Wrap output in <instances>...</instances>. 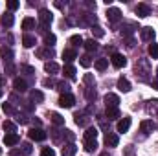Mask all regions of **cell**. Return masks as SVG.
Wrapping results in <instances>:
<instances>
[{"instance_id": "obj_1", "label": "cell", "mask_w": 158, "mask_h": 156, "mask_svg": "<svg viewBox=\"0 0 158 156\" xmlns=\"http://www.w3.org/2000/svg\"><path fill=\"white\" fill-rule=\"evenodd\" d=\"M52 20H53L52 13H50L48 9H40V11H39V22H40V28H48V26L52 24Z\"/></svg>"}, {"instance_id": "obj_2", "label": "cell", "mask_w": 158, "mask_h": 156, "mask_svg": "<svg viewBox=\"0 0 158 156\" xmlns=\"http://www.w3.org/2000/svg\"><path fill=\"white\" fill-rule=\"evenodd\" d=\"M74 103H76V99H74L72 94H63L59 97V107H63V109H72Z\"/></svg>"}, {"instance_id": "obj_3", "label": "cell", "mask_w": 158, "mask_h": 156, "mask_svg": "<svg viewBox=\"0 0 158 156\" xmlns=\"http://www.w3.org/2000/svg\"><path fill=\"white\" fill-rule=\"evenodd\" d=\"M110 63L114 64V68H123V66L127 64V59H125L121 53L114 51V53H112V57H110Z\"/></svg>"}, {"instance_id": "obj_4", "label": "cell", "mask_w": 158, "mask_h": 156, "mask_svg": "<svg viewBox=\"0 0 158 156\" xmlns=\"http://www.w3.org/2000/svg\"><path fill=\"white\" fill-rule=\"evenodd\" d=\"M19 142H20V138H19L17 132H9V134L4 136V143H6V147H15Z\"/></svg>"}, {"instance_id": "obj_5", "label": "cell", "mask_w": 158, "mask_h": 156, "mask_svg": "<svg viewBox=\"0 0 158 156\" xmlns=\"http://www.w3.org/2000/svg\"><path fill=\"white\" fill-rule=\"evenodd\" d=\"M105 105H107V109H118L119 97L116 94H107L105 96Z\"/></svg>"}, {"instance_id": "obj_6", "label": "cell", "mask_w": 158, "mask_h": 156, "mask_svg": "<svg viewBox=\"0 0 158 156\" xmlns=\"http://www.w3.org/2000/svg\"><path fill=\"white\" fill-rule=\"evenodd\" d=\"M140 37H142V40H145V42H151V40L155 39V30L149 28V26H145V28L140 30Z\"/></svg>"}, {"instance_id": "obj_7", "label": "cell", "mask_w": 158, "mask_h": 156, "mask_svg": "<svg viewBox=\"0 0 158 156\" xmlns=\"http://www.w3.org/2000/svg\"><path fill=\"white\" fill-rule=\"evenodd\" d=\"M107 18H109V22H119L121 20V11H119L118 7L107 9Z\"/></svg>"}, {"instance_id": "obj_8", "label": "cell", "mask_w": 158, "mask_h": 156, "mask_svg": "<svg viewBox=\"0 0 158 156\" xmlns=\"http://www.w3.org/2000/svg\"><path fill=\"white\" fill-rule=\"evenodd\" d=\"M155 129H156V123H155V121H151V119H143V121L140 123V130H142V132H145V134L153 132Z\"/></svg>"}, {"instance_id": "obj_9", "label": "cell", "mask_w": 158, "mask_h": 156, "mask_svg": "<svg viewBox=\"0 0 158 156\" xmlns=\"http://www.w3.org/2000/svg\"><path fill=\"white\" fill-rule=\"evenodd\" d=\"M30 138L33 142H42V140H46V132L42 129H31L30 130Z\"/></svg>"}, {"instance_id": "obj_10", "label": "cell", "mask_w": 158, "mask_h": 156, "mask_svg": "<svg viewBox=\"0 0 158 156\" xmlns=\"http://www.w3.org/2000/svg\"><path fill=\"white\" fill-rule=\"evenodd\" d=\"M118 143H119L118 134L107 132V136H105V145H107V147H118Z\"/></svg>"}, {"instance_id": "obj_11", "label": "cell", "mask_w": 158, "mask_h": 156, "mask_svg": "<svg viewBox=\"0 0 158 156\" xmlns=\"http://www.w3.org/2000/svg\"><path fill=\"white\" fill-rule=\"evenodd\" d=\"M136 15L138 17H147V15H151V7L147 4H138L136 6Z\"/></svg>"}, {"instance_id": "obj_12", "label": "cell", "mask_w": 158, "mask_h": 156, "mask_svg": "<svg viewBox=\"0 0 158 156\" xmlns=\"http://www.w3.org/2000/svg\"><path fill=\"white\" fill-rule=\"evenodd\" d=\"M13 88H15L17 92H26V90H28V83H26L24 79H15V81H13Z\"/></svg>"}, {"instance_id": "obj_13", "label": "cell", "mask_w": 158, "mask_h": 156, "mask_svg": "<svg viewBox=\"0 0 158 156\" xmlns=\"http://www.w3.org/2000/svg\"><path fill=\"white\" fill-rule=\"evenodd\" d=\"M131 129V117H123L118 121V132H127Z\"/></svg>"}, {"instance_id": "obj_14", "label": "cell", "mask_w": 158, "mask_h": 156, "mask_svg": "<svg viewBox=\"0 0 158 156\" xmlns=\"http://www.w3.org/2000/svg\"><path fill=\"white\" fill-rule=\"evenodd\" d=\"M0 55H2V59H4V63H6V64H11L13 51H11L9 48H2V50H0Z\"/></svg>"}, {"instance_id": "obj_15", "label": "cell", "mask_w": 158, "mask_h": 156, "mask_svg": "<svg viewBox=\"0 0 158 156\" xmlns=\"http://www.w3.org/2000/svg\"><path fill=\"white\" fill-rule=\"evenodd\" d=\"M44 70H46L50 76H53V74H57V72H59V64H57V63H53V61H48V63L44 64Z\"/></svg>"}, {"instance_id": "obj_16", "label": "cell", "mask_w": 158, "mask_h": 156, "mask_svg": "<svg viewBox=\"0 0 158 156\" xmlns=\"http://www.w3.org/2000/svg\"><path fill=\"white\" fill-rule=\"evenodd\" d=\"M0 22H2V26L11 28V26H13V22H15V18H13V15H11V13H6V15H2Z\"/></svg>"}, {"instance_id": "obj_17", "label": "cell", "mask_w": 158, "mask_h": 156, "mask_svg": "<svg viewBox=\"0 0 158 156\" xmlns=\"http://www.w3.org/2000/svg\"><path fill=\"white\" fill-rule=\"evenodd\" d=\"M63 59H64L66 63H72L74 59H77L76 50H72V48H70V50H64V51H63Z\"/></svg>"}, {"instance_id": "obj_18", "label": "cell", "mask_w": 158, "mask_h": 156, "mask_svg": "<svg viewBox=\"0 0 158 156\" xmlns=\"http://www.w3.org/2000/svg\"><path fill=\"white\" fill-rule=\"evenodd\" d=\"M30 99L35 101V103H42V101H44V94H42L40 90H31V92H30Z\"/></svg>"}, {"instance_id": "obj_19", "label": "cell", "mask_w": 158, "mask_h": 156, "mask_svg": "<svg viewBox=\"0 0 158 156\" xmlns=\"http://www.w3.org/2000/svg\"><path fill=\"white\" fill-rule=\"evenodd\" d=\"M118 88H119V92H131V83L125 77H119L118 79Z\"/></svg>"}, {"instance_id": "obj_20", "label": "cell", "mask_w": 158, "mask_h": 156, "mask_svg": "<svg viewBox=\"0 0 158 156\" xmlns=\"http://www.w3.org/2000/svg\"><path fill=\"white\" fill-rule=\"evenodd\" d=\"M37 57H40V59H52V57H53V50H52V48L39 50V51H37Z\"/></svg>"}, {"instance_id": "obj_21", "label": "cell", "mask_w": 158, "mask_h": 156, "mask_svg": "<svg viewBox=\"0 0 158 156\" xmlns=\"http://www.w3.org/2000/svg\"><path fill=\"white\" fill-rule=\"evenodd\" d=\"M76 151H77V147H76L74 143H68V145L63 147V156H74Z\"/></svg>"}, {"instance_id": "obj_22", "label": "cell", "mask_w": 158, "mask_h": 156, "mask_svg": "<svg viewBox=\"0 0 158 156\" xmlns=\"http://www.w3.org/2000/svg\"><path fill=\"white\" fill-rule=\"evenodd\" d=\"M22 46L24 48H33L35 46V37L33 35H24L22 37Z\"/></svg>"}, {"instance_id": "obj_23", "label": "cell", "mask_w": 158, "mask_h": 156, "mask_svg": "<svg viewBox=\"0 0 158 156\" xmlns=\"http://www.w3.org/2000/svg\"><path fill=\"white\" fill-rule=\"evenodd\" d=\"M83 46L86 48V51H88V53H92V51H96V50H98V42H96L94 39L85 40V42H83Z\"/></svg>"}, {"instance_id": "obj_24", "label": "cell", "mask_w": 158, "mask_h": 156, "mask_svg": "<svg viewBox=\"0 0 158 156\" xmlns=\"http://www.w3.org/2000/svg\"><path fill=\"white\" fill-rule=\"evenodd\" d=\"M33 28H35V18L26 17V18L22 20V30H33Z\"/></svg>"}, {"instance_id": "obj_25", "label": "cell", "mask_w": 158, "mask_h": 156, "mask_svg": "<svg viewBox=\"0 0 158 156\" xmlns=\"http://www.w3.org/2000/svg\"><path fill=\"white\" fill-rule=\"evenodd\" d=\"M96 138H98V129H96V127L86 129V132H85V140H96Z\"/></svg>"}, {"instance_id": "obj_26", "label": "cell", "mask_w": 158, "mask_h": 156, "mask_svg": "<svg viewBox=\"0 0 158 156\" xmlns=\"http://www.w3.org/2000/svg\"><path fill=\"white\" fill-rule=\"evenodd\" d=\"M85 149H86L88 153H94V151L98 149V142H96V140H85Z\"/></svg>"}, {"instance_id": "obj_27", "label": "cell", "mask_w": 158, "mask_h": 156, "mask_svg": "<svg viewBox=\"0 0 158 156\" xmlns=\"http://www.w3.org/2000/svg\"><path fill=\"white\" fill-rule=\"evenodd\" d=\"M105 117H107V119H118L119 117V109H107Z\"/></svg>"}, {"instance_id": "obj_28", "label": "cell", "mask_w": 158, "mask_h": 156, "mask_svg": "<svg viewBox=\"0 0 158 156\" xmlns=\"http://www.w3.org/2000/svg\"><path fill=\"white\" fill-rule=\"evenodd\" d=\"M107 66H109V59H98L96 61V70L103 72V70H107Z\"/></svg>"}, {"instance_id": "obj_29", "label": "cell", "mask_w": 158, "mask_h": 156, "mask_svg": "<svg viewBox=\"0 0 158 156\" xmlns=\"http://www.w3.org/2000/svg\"><path fill=\"white\" fill-rule=\"evenodd\" d=\"M2 127H4V130H7V134H9V132H15V130H17V125H15L13 121H9V119H6V121L2 123Z\"/></svg>"}, {"instance_id": "obj_30", "label": "cell", "mask_w": 158, "mask_h": 156, "mask_svg": "<svg viewBox=\"0 0 158 156\" xmlns=\"http://www.w3.org/2000/svg\"><path fill=\"white\" fill-rule=\"evenodd\" d=\"M52 121H53V125H57V127L64 125V117L61 116V114H57V112H53V114H52Z\"/></svg>"}, {"instance_id": "obj_31", "label": "cell", "mask_w": 158, "mask_h": 156, "mask_svg": "<svg viewBox=\"0 0 158 156\" xmlns=\"http://www.w3.org/2000/svg\"><path fill=\"white\" fill-rule=\"evenodd\" d=\"M64 76L70 77V79H74L76 77V68H74L72 64H66V66H64Z\"/></svg>"}, {"instance_id": "obj_32", "label": "cell", "mask_w": 158, "mask_h": 156, "mask_svg": "<svg viewBox=\"0 0 158 156\" xmlns=\"http://www.w3.org/2000/svg\"><path fill=\"white\" fill-rule=\"evenodd\" d=\"M44 44H46L48 48L53 46V44H55V35H53V33H46V35H44Z\"/></svg>"}, {"instance_id": "obj_33", "label": "cell", "mask_w": 158, "mask_h": 156, "mask_svg": "<svg viewBox=\"0 0 158 156\" xmlns=\"http://www.w3.org/2000/svg\"><path fill=\"white\" fill-rule=\"evenodd\" d=\"M147 112L149 114H156L158 112V101L155 99V101H149V105H147Z\"/></svg>"}, {"instance_id": "obj_34", "label": "cell", "mask_w": 158, "mask_h": 156, "mask_svg": "<svg viewBox=\"0 0 158 156\" xmlns=\"http://www.w3.org/2000/svg\"><path fill=\"white\" fill-rule=\"evenodd\" d=\"M74 117H76V123H77V125H81V127L88 123V117L85 116V114H79V112H77V114H76Z\"/></svg>"}, {"instance_id": "obj_35", "label": "cell", "mask_w": 158, "mask_h": 156, "mask_svg": "<svg viewBox=\"0 0 158 156\" xmlns=\"http://www.w3.org/2000/svg\"><path fill=\"white\" fill-rule=\"evenodd\" d=\"M79 59H81L79 63H81V66H83V68H88V66L92 64V61H90V55H83V57H79Z\"/></svg>"}, {"instance_id": "obj_36", "label": "cell", "mask_w": 158, "mask_h": 156, "mask_svg": "<svg viewBox=\"0 0 158 156\" xmlns=\"http://www.w3.org/2000/svg\"><path fill=\"white\" fill-rule=\"evenodd\" d=\"M149 55H151L153 59H158V44L153 42V44L149 46Z\"/></svg>"}, {"instance_id": "obj_37", "label": "cell", "mask_w": 158, "mask_h": 156, "mask_svg": "<svg viewBox=\"0 0 158 156\" xmlns=\"http://www.w3.org/2000/svg\"><path fill=\"white\" fill-rule=\"evenodd\" d=\"M20 72L31 76V74H35V68H33V66H28V64H20Z\"/></svg>"}, {"instance_id": "obj_38", "label": "cell", "mask_w": 158, "mask_h": 156, "mask_svg": "<svg viewBox=\"0 0 158 156\" xmlns=\"http://www.w3.org/2000/svg\"><path fill=\"white\" fill-rule=\"evenodd\" d=\"M19 6H20V4H19V0H9V2H7V9H9V11L19 9Z\"/></svg>"}, {"instance_id": "obj_39", "label": "cell", "mask_w": 158, "mask_h": 156, "mask_svg": "<svg viewBox=\"0 0 158 156\" xmlns=\"http://www.w3.org/2000/svg\"><path fill=\"white\" fill-rule=\"evenodd\" d=\"M70 42H72L74 46H81V44H83V39H81V35H72V37H70Z\"/></svg>"}, {"instance_id": "obj_40", "label": "cell", "mask_w": 158, "mask_h": 156, "mask_svg": "<svg viewBox=\"0 0 158 156\" xmlns=\"http://www.w3.org/2000/svg\"><path fill=\"white\" fill-rule=\"evenodd\" d=\"M40 156H55V151H53L52 147H44V149L40 151Z\"/></svg>"}, {"instance_id": "obj_41", "label": "cell", "mask_w": 158, "mask_h": 156, "mask_svg": "<svg viewBox=\"0 0 158 156\" xmlns=\"http://www.w3.org/2000/svg\"><path fill=\"white\" fill-rule=\"evenodd\" d=\"M83 22H86V24H92V22H96V17H94V15H90V13H86V15L83 17Z\"/></svg>"}, {"instance_id": "obj_42", "label": "cell", "mask_w": 158, "mask_h": 156, "mask_svg": "<svg viewBox=\"0 0 158 156\" xmlns=\"http://www.w3.org/2000/svg\"><path fill=\"white\" fill-rule=\"evenodd\" d=\"M2 109H4V112H6V114H13V112H15V109H13L9 103H4V105H2Z\"/></svg>"}, {"instance_id": "obj_43", "label": "cell", "mask_w": 158, "mask_h": 156, "mask_svg": "<svg viewBox=\"0 0 158 156\" xmlns=\"http://www.w3.org/2000/svg\"><path fill=\"white\" fill-rule=\"evenodd\" d=\"M20 151H22L24 154H31V151H33V149H31V145H30V143H22V149H20Z\"/></svg>"}, {"instance_id": "obj_44", "label": "cell", "mask_w": 158, "mask_h": 156, "mask_svg": "<svg viewBox=\"0 0 158 156\" xmlns=\"http://www.w3.org/2000/svg\"><path fill=\"white\" fill-rule=\"evenodd\" d=\"M92 33H94L96 37H103V35H105V31H103L101 28H98V26H96V28H92Z\"/></svg>"}, {"instance_id": "obj_45", "label": "cell", "mask_w": 158, "mask_h": 156, "mask_svg": "<svg viewBox=\"0 0 158 156\" xmlns=\"http://www.w3.org/2000/svg\"><path fill=\"white\" fill-rule=\"evenodd\" d=\"M57 86H59V90H61V92H63V94H68V88H70V86H68V84H66V83H64V81H63V83H59V84H57Z\"/></svg>"}, {"instance_id": "obj_46", "label": "cell", "mask_w": 158, "mask_h": 156, "mask_svg": "<svg viewBox=\"0 0 158 156\" xmlns=\"http://www.w3.org/2000/svg\"><path fill=\"white\" fill-rule=\"evenodd\" d=\"M15 74V66L13 64H6V76H13Z\"/></svg>"}, {"instance_id": "obj_47", "label": "cell", "mask_w": 158, "mask_h": 156, "mask_svg": "<svg viewBox=\"0 0 158 156\" xmlns=\"http://www.w3.org/2000/svg\"><path fill=\"white\" fill-rule=\"evenodd\" d=\"M28 121H30V119H28V117L24 116V114H20V116L17 117V123H20V125H26Z\"/></svg>"}, {"instance_id": "obj_48", "label": "cell", "mask_w": 158, "mask_h": 156, "mask_svg": "<svg viewBox=\"0 0 158 156\" xmlns=\"http://www.w3.org/2000/svg\"><path fill=\"white\" fill-rule=\"evenodd\" d=\"M86 97L92 101V99H96V92L94 90H90V88H86Z\"/></svg>"}, {"instance_id": "obj_49", "label": "cell", "mask_w": 158, "mask_h": 156, "mask_svg": "<svg viewBox=\"0 0 158 156\" xmlns=\"http://www.w3.org/2000/svg\"><path fill=\"white\" fill-rule=\"evenodd\" d=\"M11 156H24V153H22L20 149H13V151H11Z\"/></svg>"}, {"instance_id": "obj_50", "label": "cell", "mask_w": 158, "mask_h": 156, "mask_svg": "<svg viewBox=\"0 0 158 156\" xmlns=\"http://www.w3.org/2000/svg\"><path fill=\"white\" fill-rule=\"evenodd\" d=\"M85 81H86L88 84H92V83H94V77H92L90 74H86V76H85Z\"/></svg>"}, {"instance_id": "obj_51", "label": "cell", "mask_w": 158, "mask_h": 156, "mask_svg": "<svg viewBox=\"0 0 158 156\" xmlns=\"http://www.w3.org/2000/svg\"><path fill=\"white\" fill-rule=\"evenodd\" d=\"M42 84H44V86H53V81H52V79H44Z\"/></svg>"}, {"instance_id": "obj_52", "label": "cell", "mask_w": 158, "mask_h": 156, "mask_svg": "<svg viewBox=\"0 0 158 156\" xmlns=\"http://www.w3.org/2000/svg\"><path fill=\"white\" fill-rule=\"evenodd\" d=\"M127 46H129V48H132V46H134V40H132V39H127Z\"/></svg>"}, {"instance_id": "obj_53", "label": "cell", "mask_w": 158, "mask_h": 156, "mask_svg": "<svg viewBox=\"0 0 158 156\" xmlns=\"http://www.w3.org/2000/svg\"><path fill=\"white\" fill-rule=\"evenodd\" d=\"M153 86H155V88L158 90V79H156V81H153Z\"/></svg>"}, {"instance_id": "obj_54", "label": "cell", "mask_w": 158, "mask_h": 156, "mask_svg": "<svg viewBox=\"0 0 158 156\" xmlns=\"http://www.w3.org/2000/svg\"><path fill=\"white\" fill-rule=\"evenodd\" d=\"M99 156H110V154H109V153H101Z\"/></svg>"}, {"instance_id": "obj_55", "label": "cell", "mask_w": 158, "mask_h": 156, "mask_svg": "<svg viewBox=\"0 0 158 156\" xmlns=\"http://www.w3.org/2000/svg\"><path fill=\"white\" fill-rule=\"evenodd\" d=\"M0 97H2V90H0Z\"/></svg>"}, {"instance_id": "obj_56", "label": "cell", "mask_w": 158, "mask_h": 156, "mask_svg": "<svg viewBox=\"0 0 158 156\" xmlns=\"http://www.w3.org/2000/svg\"><path fill=\"white\" fill-rule=\"evenodd\" d=\"M156 76H158V68H156Z\"/></svg>"}, {"instance_id": "obj_57", "label": "cell", "mask_w": 158, "mask_h": 156, "mask_svg": "<svg viewBox=\"0 0 158 156\" xmlns=\"http://www.w3.org/2000/svg\"><path fill=\"white\" fill-rule=\"evenodd\" d=\"M0 154H2V149H0Z\"/></svg>"}]
</instances>
